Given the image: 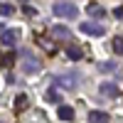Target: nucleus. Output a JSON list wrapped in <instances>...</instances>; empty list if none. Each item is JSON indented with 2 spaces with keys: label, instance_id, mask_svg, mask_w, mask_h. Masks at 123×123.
<instances>
[{
  "label": "nucleus",
  "instance_id": "nucleus-10",
  "mask_svg": "<svg viewBox=\"0 0 123 123\" xmlns=\"http://www.w3.org/2000/svg\"><path fill=\"white\" fill-rule=\"evenodd\" d=\"M67 57H69V59H74V62H79L81 57H84V52H81V47L69 44V47H67Z\"/></svg>",
  "mask_w": 123,
  "mask_h": 123
},
{
  "label": "nucleus",
  "instance_id": "nucleus-12",
  "mask_svg": "<svg viewBox=\"0 0 123 123\" xmlns=\"http://www.w3.org/2000/svg\"><path fill=\"white\" fill-rule=\"evenodd\" d=\"M47 101H49V104H59L62 106V94H59V89H47Z\"/></svg>",
  "mask_w": 123,
  "mask_h": 123
},
{
  "label": "nucleus",
  "instance_id": "nucleus-19",
  "mask_svg": "<svg viewBox=\"0 0 123 123\" xmlns=\"http://www.w3.org/2000/svg\"><path fill=\"white\" fill-rule=\"evenodd\" d=\"M12 59H15L12 54H5V59H3V64H5V67H12Z\"/></svg>",
  "mask_w": 123,
  "mask_h": 123
},
{
  "label": "nucleus",
  "instance_id": "nucleus-1",
  "mask_svg": "<svg viewBox=\"0 0 123 123\" xmlns=\"http://www.w3.org/2000/svg\"><path fill=\"white\" fill-rule=\"evenodd\" d=\"M52 12H54V17H69V20H74L79 10H76L74 3H54L52 5Z\"/></svg>",
  "mask_w": 123,
  "mask_h": 123
},
{
  "label": "nucleus",
  "instance_id": "nucleus-13",
  "mask_svg": "<svg viewBox=\"0 0 123 123\" xmlns=\"http://www.w3.org/2000/svg\"><path fill=\"white\" fill-rule=\"evenodd\" d=\"M86 12H89L91 17H104V15H106V10L101 7V5H94V3H91V5L86 7Z\"/></svg>",
  "mask_w": 123,
  "mask_h": 123
},
{
  "label": "nucleus",
  "instance_id": "nucleus-16",
  "mask_svg": "<svg viewBox=\"0 0 123 123\" xmlns=\"http://www.w3.org/2000/svg\"><path fill=\"white\" fill-rule=\"evenodd\" d=\"M37 44H39V47H44L47 52H54V49H57V47H54L52 42H49V39H44V37H39V35H37Z\"/></svg>",
  "mask_w": 123,
  "mask_h": 123
},
{
  "label": "nucleus",
  "instance_id": "nucleus-6",
  "mask_svg": "<svg viewBox=\"0 0 123 123\" xmlns=\"http://www.w3.org/2000/svg\"><path fill=\"white\" fill-rule=\"evenodd\" d=\"M57 116H59V121H74V116H76V111L74 108H71V106H64V104H62L59 108H57Z\"/></svg>",
  "mask_w": 123,
  "mask_h": 123
},
{
  "label": "nucleus",
  "instance_id": "nucleus-7",
  "mask_svg": "<svg viewBox=\"0 0 123 123\" xmlns=\"http://www.w3.org/2000/svg\"><path fill=\"white\" fill-rule=\"evenodd\" d=\"M101 94H104V96H111V98H113V96H118L121 94V91H118V86L113 84V81H101Z\"/></svg>",
  "mask_w": 123,
  "mask_h": 123
},
{
  "label": "nucleus",
  "instance_id": "nucleus-14",
  "mask_svg": "<svg viewBox=\"0 0 123 123\" xmlns=\"http://www.w3.org/2000/svg\"><path fill=\"white\" fill-rule=\"evenodd\" d=\"M12 15H15V5L0 3V17H12Z\"/></svg>",
  "mask_w": 123,
  "mask_h": 123
},
{
  "label": "nucleus",
  "instance_id": "nucleus-17",
  "mask_svg": "<svg viewBox=\"0 0 123 123\" xmlns=\"http://www.w3.org/2000/svg\"><path fill=\"white\" fill-rule=\"evenodd\" d=\"M98 69H101V71H113V69H116V62H101Z\"/></svg>",
  "mask_w": 123,
  "mask_h": 123
},
{
  "label": "nucleus",
  "instance_id": "nucleus-2",
  "mask_svg": "<svg viewBox=\"0 0 123 123\" xmlns=\"http://www.w3.org/2000/svg\"><path fill=\"white\" fill-rule=\"evenodd\" d=\"M79 30H81V32H84V35H91V37H104L106 35V27L104 25H91V22H81L79 25Z\"/></svg>",
  "mask_w": 123,
  "mask_h": 123
},
{
  "label": "nucleus",
  "instance_id": "nucleus-20",
  "mask_svg": "<svg viewBox=\"0 0 123 123\" xmlns=\"http://www.w3.org/2000/svg\"><path fill=\"white\" fill-rule=\"evenodd\" d=\"M113 17H121V20H123V7H116V10H113Z\"/></svg>",
  "mask_w": 123,
  "mask_h": 123
},
{
  "label": "nucleus",
  "instance_id": "nucleus-11",
  "mask_svg": "<svg viewBox=\"0 0 123 123\" xmlns=\"http://www.w3.org/2000/svg\"><path fill=\"white\" fill-rule=\"evenodd\" d=\"M27 106H30L27 94H17V96H15V111H25Z\"/></svg>",
  "mask_w": 123,
  "mask_h": 123
},
{
  "label": "nucleus",
  "instance_id": "nucleus-8",
  "mask_svg": "<svg viewBox=\"0 0 123 123\" xmlns=\"http://www.w3.org/2000/svg\"><path fill=\"white\" fill-rule=\"evenodd\" d=\"M111 116L106 113V111H91L89 113V123H108Z\"/></svg>",
  "mask_w": 123,
  "mask_h": 123
},
{
  "label": "nucleus",
  "instance_id": "nucleus-18",
  "mask_svg": "<svg viewBox=\"0 0 123 123\" xmlns=\"http://www.w3.org/2000/svg\"><path fill=\"white\" fill-rule=\"evenodd\" d=\"M22 10H25V15H30V17H37V7H32V5H22Z\"/></svg>",
  "mask_w": 123,
  "mask_h": 123
},
{
  "label": "nucleus",
  "instance_id": "nucleus-5",
  "mask_svg": "<svg viewBox=\"0 0 123 123\" xmlns=\"http://www.w3.org/2000/svg\"><path fill=\"white\" fill-rule=\"evenodd\" d=\"M54 84L62 86V89H74V86H76V76H74V74H62V76H57Z\"/></svg>",
  "mask_w": 123,
  "mask_h": 123
},
{
  "label": "nucleus",
  "instance_id": "nucleus-4",
  "mask_svg": "<svg viewBox=\"0 0 123 123\" xmlns=\"http://www.w3.org/2000/svg\"><path fill=\"white\" fill-rule=\"evenodd\" d=\"M20 69H22L27 76H32V74H37V71L42 69V64H39L37 59H32V57H25V62L20 64Z\"/></svg>",
  "mask_w": 123,
  "mask_h": 123
},
{
  "label": "nucleus",
  "instance_id": "nucleus-3",
  "mask_svg": "<svg viewBox=\"0 0 123 123\" xmlns=\"http://www.w3.org/2000/svg\"><path fill=\"white\" fill-rule=\"evenodd\" d=\"M0 42H3V44H7V47H15V44L20 42V30H15V27L5 30V32H3V37H0Z\"/></svg>",
  "mask_w": 123,
  "mask_h": 123
},
{
  "label": "nucleus",
  "instance_id": "nucleus-9",
  "mask_svg": "<svg viewBox=\"0 0 123 123\" xmlns=\"http://www.w3.org/2000/svg\"><path fill=\"white\" fill-rule=\"evenodd\" d=\"M52 35H54L57 39H69V37H71L69 27H64V25H57V27H52Z\"/></svg>",
  "mask_w": 123,
  "mask_h": 123
},
{
  "label": "nucleus",
  "instance_id": "nucleus-15",
  "mask_svg": "<svg viewBox=\"0 0 123 123\" xmlns=\"http://www.w3.org/2000/svg\"><path fill=\"white\" fill-rule=\"evenodd\" d=\"M111 47H113V52H116L118 57H123V37H121V35H116V37H113Z\"/></svg>",
  "mask_w": 123,
  "mask_h": 123
}]
</instances>
